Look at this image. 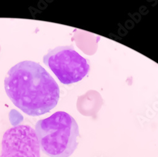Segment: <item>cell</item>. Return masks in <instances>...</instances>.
<instances>
[{
	"mask_svg": "<svg viewBox=\"0 0 158 157\" xmlns=\"http://www.w3.org/2000/svg\"><path fill=\"white\" fill-rule=\"evenodd\" d=\"M4 85L14 105L29 116L49 113L60 99V87L54 78L33 61H22L13 66L7 72Z\"/></svg>",
	"mask_w": 158,
	"mask_h": 157,
	"instance_id": "obj_1",
	"label": "cell"
},
{
	"mask_svg": "<svg viewBox=\"0 0 158 157\" xmlns=\"http://www.w3.org/2000/svg\"><path fill=\"white\" fill-rule=\"evenodd\" d=\"M40 148L49 157H69L78 145L79 128L74 118L58 111L35 125Z\"/></svg>",
	"mask_w": 158,
	"mask_h": 157,
	"instance_id": "obj_2",
	"label": "cell"
},
{
	"mask_svg": "<svg viewBox=\"0 0 158 157\" xmlns=\"http://www.w3.org/2000/svg\"><path fill=\"white\" fill-rule=\"evenodd\" d=\"M43 63L66 85L81 81L90 70L89 60L75 51L73 45L49 49L43 57Z\"/></svg>",
	"mask_w": 158,
	"mask_h": 157,
	"instance_id": "obj_3",
	"label": "cell"
},
{
	"mask_svg": "<svg viewBox=\"0 0 158 157\" xmlns=\"http://www.w3.org/2000/svg\"><path fill=\"white\" fill-rule=\"evenodd\" d=\"M40 150L35 130L28 125H18L4 133L0 157H41Z\"/></svg>",
	"mask_w": 158,
	"mask_h": 157,
	"instance_id": "obj_4",
	"label": "cell"
}]
</instances>
